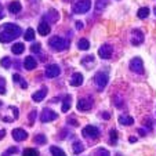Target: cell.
<instances>
[{
	"mask_svg": "<svg viewBox=\"0 0 156 156\" xmlns=\"http://www.w3.org/2000/svg\"><path fill=\"white\" fill-rule=\"evenodd\" d=\"M12 112H14V118L15 119H18V115H20V113H18V108H15V106H12Z\"/></svg>",
	"mask_w": 156,
	"mask_h": 156,
	"instance_id": "74e56055",
	"label": "cell"
},
{
	"mask_svg": "<svg viewBox=\"0 0 156 156\" xmlns=\"http://www.w3.org/2000/svg\"><path fill=\"white\" fill-rule=\"evenodd\" d=\"M144 41V33L140 29H134L131 32V44L133 46H140Z\"/></svg>",
	"mask_w": 156,
	"mask_h": 156,
	"instance_id": "30bf717a",
	"label": "cell"
},
{
	"mask_svg": "<svg viewBox=\"0 0 156 156\" xmlns=\"http://www.w3.org/2000/svg\"><path fill=\"white\" fill-rule=\"evenodd\" d=\"M0 94L2 95L6 94V88H4V86H0Z\"/></svg>",
	"mask_w": 156,
	"mask_h": 156,
	"instance_id": "60d3db41",
	"label": "cell"
},
{
	"mask_svg": "<svg viewBox=\"0 0 156 156\" xmlns=\"http://www.w3.org/2000/svg\"><path fill=\"white\" fill-rule=\"evenodd\" d=\"M24 37H25V40L27 41L35 40V30H33L32 28H28L27 32H25V35H24Z\"/></svg>",
	"mask_w": 156,
	"mask_h": 156,
	"instance_id": "d4e9b609",
	"label": "cell"
},
{
	"mask_svg": "<svg viewBox=\"0 0 156 156\" xmlns=\"http://www.w3.org/2000/svg\"><path fill=\"white\" fill-rule=\"evenodd\" d=\"M119 123L123 124V126H130V124L134 123V119H133L131 116H124V115H122V116H119Z\"/></svg>",
	"mask_w": 156,
	"mask_h": 156,
	"instance_id": "d6986e66",
	"label": "cell"
},
{
	"mask_svg": "<svg viewBox=\"0 0 156 156\" xmlns=\"http://www.w3.org/2000/svg\"><path fill=\"white\" fill-rule=\"evenodd\" d=\"M77 47L80 48V50H88L90 48V41L87 40V39H80L79 41H77Z\"/></svg>",
	"mask_w": 156,
	"mask_h": 156,
	"instance_id": "7402d4cb",
	"label": "cell"
},
{
	"mask_svg": "<svg viewBox=\"0 0 156 156\" xmlns=\"http://www.w3.org/2000/svg\"><path fill=\"white\" fill-rule=\"evenodd\" d=\"M17 148H15V147H10L9 148V149H7L6 151V152H3V155H2V156H10V155H11V153H15V152H17Z\"/></svg>",
	"mask_w": 156,
	"mask_h": 156,
	"instance_id": "d6a6232c",
	"label": "cell"
},
{
	"mask_svg": "<svg viewBox=\"0 0 156 156\" xmlns=\"http://www.w3.org/2000/svg\"><path fill=\"white\" fill-rule=\"evenodd\" d=\"M97 155L98 156H111V153H109L106 149H104V148H100V149L97 151Z\"/></svg>",
	"mask_w": 156,
	"mask_h": 156,
	"instance_id": "e575fe53",
	"label": "cell"
},
{
	"mask_svg": "<svg viewBox=\"0 0 156 156\" xmlns=\"http://www.w3.org/2000/svg\"><path fill=\"white\" fill-rule=\"evenodd\" d=\"M69 109H71V97H66L62 102V112H68Z\"/></svg>",
	"mask_w": 156,
	"mask_h": 156,
	"instance_id": "83f0119b",
	"label": "cell"
},
{
	"mask_svg": "<svg viewBox=\"0 0 156 156\" xmlns=\"http://www.w3.org/2000/svg\"><path fill=\"white\" fill-rule=\"evenodd\" d=\"M57 118H58V115H57L54 111H51V109H43L41 116H40L43 123H48V122H51V120H55Z\"/></svg>",
	"mask_w": 156,
	"mask_h": 156,
	"instance_id": "9c48e42d",
	"label": "cell"
},
{
	"mask_svg": "<svg viewBox=\"0 0 156 156\" xmlns=\"http://www.w3.org/2000/svg\"><path fill=\"white\" fill-rule=\"evenodd\" d=\"M21 9H22V6H21V3L18 2V0L11 2V3L9 4V10L12 12V14H18V12L21 11Z\"/></svg>",
	"mask_w": 156,
	"mask_h": 156,
	"instance_id": "ac0fdd59",
	"label": "cell"
},
{
	"mask_svg": "<svg viewBox=\"0 0 156 156\" xmlns=\"http://www.w3.org/2000/svg\"><path fill=\"white\" fill-rule=\"evenodd\" d=\"M108 4V0H98L97 2V6H95V9H97V11H102L104 7Z\"/></svg>",
	"mask_w": 156,
	"mask_h": 156,
	"instance_id": "4dcf8cb0",
	"label": "cell"
},
{
	"mask_svg": "<svg viewBox=\"0 0 156 156\" xmlns=\"http://www.w3.org/2000/svg\"><path fill=\"white\" fill-rule=\"evenodd\" d=\"M58 18H59L58 11H57V10H50V11H48L47 14L43 17V21L48 24V22H57V21H58Z\"/></svg>",
	"mask_w": 156,
	"mask_h": 156,
	"instance_id": "4fadbf2b",
	"label": "cell"
},
{
	"mask_svg": "<svg viewBox=\"0 0 156 156\" xmlns=\"http://www.w3.org/2000/svg\"><path fill=\"white\" fill-rule=\"evenodd\" d=\"M20 84H21V87H22V88H27V87H28V83L25 82L24 79H21V80H20Z\"/></svg>",
	"mask_w": 156,
	"mask_h": 156,
	"instance_id": "8d00e7d4",
	"label": "cell"
},
{
	"mask_svg": "<svg viewBox=\"0 0 156 156\" xmlns=\"http://www.w3.org/2000/svg\"><path fill=\"white\" fill-rule=\"evenodd\" d=\"M22 156H39V152L33 148H27V149L22 152Z\"/></svg>",
	"mask_w": 156,
	"mask_h": 156,
	"instance_id": "f1b7e54d",
	"label": "cell"
},
{
	"mask_svg": "<svg viewBox=\"0 0 156 156\" xmlns=\"http://www.w3.org/2000/svg\"><path fill=\"white\" fill-rule=\"evenodd\" d=\"M93 105H94V102H93L91 98H80V100L77 101V109L82 111V112L90 111V109L93 108Z\"/></svg>",
	"mask_w": 156,
	"mask_h": 156,
	"instance_id": "52a82bcc",
	"label": "cell"
},
{
	"mask_svg": "<svg viewBox=\"0 0 156 156\" xmlns=\"http://www.w3.org/2000/svg\"><path fill=\"white\" fill-rule=\"evenodd\" d=\"M50 30H51V28H50V25L47 24V22H40L39 24V28H37V32L40 33L41 36H47L48 33H50Z\"/></svg>",
	"mask_w": 156,
	"mask_h": 156,
	"instance_id": "2e32d148",
	"label": "cell"
},
{
	"mask_svg": "<svg viewBox=\"0 0 156 156\" xmlns=\"http://www.w3.org/2000/svg\"><path fill=\"white\" fill-rule=\"evenodd\" d=\"M130 69H131L133 72H136V73L141 75L142 72H144V62H142V59L140 58V57L133 58L131 61H130Z\"/></svg>",
	"mask_w": 156,
	"mask_h": 156,
	"instance_id": "8992f818",
	"label": "cell"
},
{
	"mask_svg": "<svg viewBox=\"0 0 156 156\" xmlns=\"http://www.w3.org/2000/svg\"><path fill=\"white\" fill-rule=\"evenodd\" d=\"M113 53V47L111 44H102L100 48H98V55L101 57L102 59H108L112 57Z\"/></svg>",
	"mask_w": 156,
	"mask_h": 156,
	"instance_id": "ba28073f",
	"label": "cell"
},
{
	"mask_svg": "<svg viewBox=\"0 0 156 156\" xmlns=\"http://www.w3.org/2000/svg\"><path fill=\"white\" fill-rule=\"evenodd\" d=\"M82 134H83V137L84 138H88V140H94V138H97L98 136H100V130L97 129L95 126H86L84 129L82 130Z\"/></svg>",
	"mask_w": 156,
	"mask_h": 156,
	"instance_id": "5b68a950",
	"label": "cell"
},
{
	"mask_svg": "<svg viewBox=\"0 0 156 156\" xmlns=\"http://www.w3.org/2000/svg\"><path fill=\"white\" fill-rule=\"evenodd\" d=\"M4 136H6V131H4V130H0V140H3Z\"/></svg>",
	"mask_w": 156,
	"mask_h": 156,
	"instance_id": "b9f144b4",
	"label": "cell"
},
{
	"mask_svg": "<svg viewBox=\"0 0 156 156\" xmlns=\"http://www.w3.org/2000/svg\"><path fill=\"white\" fill-rule=\"evenodd\" d=\"M12 79H14V82H20V80L22 79V77H21V76H20V75H18V73H15L14 76H12Z\"/></svg>",
	"mask_w": 156,
	"mask_h": 156,
	"instance_id": "f35d334b",
	"label": "cell"
},
{
	"mask_svg": "<svg viewBox=\"0 0 156 156\" xmlns=\"http://www.w3.org/2000/svg\"><path fill=\"white\" fill-rule=\"evenodd\" d=\"M82 64H83V66H86V68H93V65H94V57L88 55V57H86V58H83Z\"/></svg>",
	"mask_w": 156,
	"mask_h": 156,
	"instance_id": "44dd1931",
	"label": "cell"
},
{
	"mask_svg": "<svg viewBox=\"0 0 156 156\" xmlns=\"http://www.w3.org/2000/svg\"><path fill=\"white\" fill-rule=\"evenodd\" d=\"M36 116H37V112H36L35 109H33L32 112H30V113H29V122H30V123H33V122H35Z\"/></svg>",
	"mask_w": 156,
	"mask_h": 156,
	"instance_id": "d590c367",
	"label": "cell"
},
{
	"mask_svg": "<svg viewBox=\"0 0 156 156\" xmlns=\"http://www.w3.org/2000/svg\"><path fill=\"white\" fill-rule=\"evenodd\" d=\"M102 116H104V119H109V118H111V115H109L108 112H104V113H102Z\"/></svg>",
	"mask_w": 156,
	"mask_h": 156,
	"instance_id": "7bdbcfd3",
	"label": "cell"
},
{
	"mask_svg": "<svg viewBox=\"0 0 156 156\" xmlns=\"http://www.w3.org/2000/svg\"><path fill=\"white\" fill-rule=\"evenodd\" d=\"M0 84H2V86H4V84H6V82H4V79H3V77H0Z\"/></svg>",
	"mask_w": 156,
	"mask_h": 156,
	"instance_id": "f6af8a7d",
	"label": "cell"
},
{
	"mask_svg": "<svg viewBox=\"0 0 156 156\" xmlns=\"http://www.w3.org/2000/svg\"><path fill=\"white\" fill-rule=\"evenodd\" d=\"M155 15H156V7H155Z\"/></svg>",
	"mask_w": 156,
	"mask_h": 156,
	"instance_id": "c3c4849f",
	"label": "cell"
},
{
	"mask_svg": "<svg viewBox=\"0 0 156 156\" xmlns=\"http://www.w3.org/2000/svg\"><path fill=\"white\" fill-rule=\"evenodd\" d=\"M3 17H4V14H3V12H0V20H2Z\"/></svg>",
	"mask_w": 156,
	"mask_h": 156,
	"instance_id": "bcb514c9",
	"label": "cell"
},
{
	"mask_svg": "<svg viewBox=\"0 0 156 156\" xmlns=\"http://www.w3.org/2000/svg\"><path fill=\"white\" fill-rule=\"evenodd\" d=\"M33 141H35L36 144H39V145H43V144H46V142H47V138H46V136H44V134H37V136H35Z\"/></svg>",
	"mask_w": 156,
	"mask_h": 156,
	"instance_id": "484cf974",
	"label": "cell"
},
{
	"mask_svg": "<svg viewBox=\"0 0 156 156\" xmlns=\"http://www.w3.org/2000/svg\"><path fill=\"white\" fill-rule=\"evenodd\" d=\"M24 66L27 71H32V69H35L36 66H37V61H36L33 57H27L24 61Z\"/></svg>",
	"mask_w": 156,
	"mask_h": 156,
	"instance_id": "9a60e30c",
	"label": "cell"
},
{
	"mask_svg": "<svg viewBox=\"0 0 156 156\" xmlns=\"http://www.w3.org/2000/svg\"><path fill=\"white\" fill-rule=\"evenodd\" d=\"M83 151H84V147H83V144L80 141H75L73 142V152L76 153V155H79V153H82Z\"/></svg>",
	"mask_w": 156,
	"mask_h": 156,
	"instance_id": "cb8c5ba5",
	"label": "cell"
},
{
	"mask_svg": "<svg viewBox=\"0 0 156 156\" xmlns=\"http://www.w3.org/2000/svg\"><path fill=\"white\" fill-rule=\"evenodd\" d=\"M94 82H95V86H97V90L98 91H102L104 88L106 87L109 82V77H108V73L106 72H98L94 77Z\"/></svg>",
	"mask_w": 156,
	"mask_h": 156,
	"instance_id": "277c9868",
	"label": "cell"
},
{
	"mask_svg": "<svg viewBox=\"0 0 156 156\" xmlns=\"http://www.w3.org/2000/svg\"><path fill=\"white\" fill-rule=\"evenodd\" d=\"M116 142H118V131L112 130V131H111V144L116 145Z\"/></svg>",
	"mask_w": 156,
	"mask_h": 156,
	"instance_id": "1f68e13d",
	"label": "cell"
},
{
	"mask_svg": "<svg viewBox=\"0 0 156 156\" xmlns=\"http://www.w3.org/2000/svg\"><path fill=\"white\" fill-rule=\"evenodd\" d=\"M59 73H61V69H59L58 65H48L47 68H46V76L50 77V79H53V77H57L59 76Z\"/></svg>",
	"mask_w": 156,
	"mask_h": 156,
	"instance_id": "8fae6325",
	"label": "cell"
},
{
	"mask_svg": "<svg viewBox=\"0 0 156 156\" xmlns=\"http://www.w3.org/2000/svg\"><path fill=\"white\" fill-rule=\"evenodd\" d=\"M11 134H12V137H14L15 141H24V140L28 138V133L22 129H14Z\"/></svg>",
	"mask_w": 156,
	"mask_h": 156,
	"instance_id": "7c38bea8",
	"label": "cell"
},
{
	"mask_svg": "<svg viewBox=\"0 0 156 156\" xmlns=\"http://www.w3.org/2000/svg\"><path fill=\"white\" fill-rule=\"evenodd\" d=\"M0 105H2V102H0Z\"/></svg>",
	"mask_w": 156,
	"mask_h": 156,
	"instance_id": "681fc988",
	"label": "cell"
},
{
	"mask_svg": "<svg viewBox=\"0 0 156 156\" xmlns=\"http://www.w3.org/2000/svg\"><path fill=\"white\" fill-rule=\"evenodd\" d=\"M91 9V0H75L72 4V10L75 14H84Z\"/></svg>",
	"mask_w": 156,
	"mask_h": 156,
	"instance_id": "7a4b0ae2",
	"label": "cell"
},
{
	"mask_svg": "<svg viewBox=\"0 0 156 156\" xmlns=\"http://www.w3.org/2000/svg\"><path fill=\"white\" fill-rule=\"evenodd\" d=\"M116 156H120V153H116Z\"/></svg>",
	"mask_w": 156,
	"mask_h": 156,
	"instance_id": "7dc6e473",
	"label": "cell"
},
{
	"mask_svg": "<svg viewBox=\"0 0 156 156\" xmlns=\"http://www.w3.org/2000/svg\"><path fill=\"white\" fill-rule=\"evenodd\" d=\"M76 28H77V29H82V28H83L82 21H77V22H76Z\"/></svg>",
	"mask_w": 156,
	"mask_h": 156,
	"instance_id": "ab89813d",
	"label": "cell"
},
{
	"mask_svg": "<svg viewBox=\"0 0 156 156\" xmlns=\"http://www.w3.org/2000/svg\"><path fill=\"white\" fill-rule=\"evenodd\" d=\"M129 141H130V142H136V141H137V137H130Z\"/></svg>",
	"mask_w": 156,
	"mask_h": 156,
	"instance_id": "ee69618b",
	"label": "cell"
},
{
	"mask_svg": "<svg viewBox=\"0 0 156 156\" xmlns=\"http://www.w3.org/2000/svg\"><path fill=\"white\" fill-rule=\"evenodd\" d=\"M0 64H2L3 68H10V66H11V58H10V57H4V58H2Z\"/></svg>",
	"mask_w": 156,
	"mask_h": 156,
	"instance_id": "f546056e",
	"label": "cell"
},
{
	"mask_svg": "<svg viewBox=\"0 0 156 156\" xmlns=\"http://www.w3.org/2000/svg\"><path fill=\"white\" fill-rule=\"evenodd\" d=\"M22 29L15 24H4L0 28V41L2 43H9L14 39L20 37Z\"/></svg>",
	"mask_w": 156,
	"mask_h": 156,
	"instance_id": "6da1fadb",
	"label": "cell"
},
{
	"mask_svg": "<svg viewBox=\"0 0 156 156\" xmlns=\"http://www.w3.org/2000/svg\"><path fill=\"white\" fill-rule=\"evenodd\" d=\"M83 83V75L82 73H73L71 77V84L73 86V87H79V86H82Z\"/></svg>",
	"mask_w": 156,
	"mask_h": 156,
	"instance_id": "e0dca14e",
	"label": "cell"
},
{
	"mask_svg": "<svg viewBox=\"0 0 156 156\" xmlns=\"http://www.w3.org/2000/svg\"><path fill=\"white\" fill-rule=\"evenodd\" d=\"M24 50H25V46L22 43H15L14 46L11 47L12 54H15V55H18V54H22V53H24Z\"/></svg>",
	"mask_w": 156,
	"mask_h": 156,
	"instance_id": "ffe728a7",
	"label": "cell"
},
{
	"mask_svg": "<svg viewBox=\"0 0 156 156\" xmlns=\"http://www.w3.org/2000/svg\"><path fill=\"white\" fill-rule=\"evenodd\" d=\"M50 151H51V153H53V156H66V153L58 147H51Z\"/></svg>",
	"mask_w": 156,
	"mask_h": 156,
	"instance_id": "4316f807",
	"label": "cell"
},
{
	"mask_svg": "<svg viewBox=\"0 0 156 156\" xmlns=\"http://www.w3.org/2000/svg\"><path fill=\"white\" fill-rule=\"evenodd\" d=\"M40 48H41L40 43H35V44H32V46H30V51H32V53H39V51H40Z\"/></svg>",
	"mask_w": 156,
	"mask_h": 156,
	"instance_id": "836d02e7",
	"label": "cell"
},
{
	"mask_svg": "<svg viewBox=\"0 0 156 156\" xmlns=\"http://www.w3.org/2000/svg\"><path fill=\"white\" fill-rule=\"evenodd\" d=\"M0 9H2V6H0Z\"/></svg>",
	"mask_w": 156,
	"mask_h": 156,
	"instance_id": "f907efd6",
	"label": "cell"
},
{
	"mask_svg": "<svg viewBox=\"0 0 156 156\" xmlns=\"http://www.w3.org/2000/svg\"><path fill=\"white\" fill-rule=\"evenodd\" d=\"M138 18L140 20H145V18H148V15H149V9L148 7H141V9L138 10Z\"/></svg>",
	"mask_w": 156,
	"mask_h": 156,
	"instance_id": "603a6c76",
	"label": "cell"
},
{
	"mask_svg": "<svg viewBox=\"0 0 156 156\" xmlns=\"http://www.w3.org/2000/svg\"><path fill=\"white\" fill-rule=\"evenodd\" d=\"M48 44H50V47L55 51H62L65 48H68V41L65 40V39L59 37V36H53V37L48 40Z\"/></svg>",
	"mask_w": 156,
	"mask_h": 156,
	"instance_id": "3957f363",
	"label": "cell"
},
{
	"mask_svg": "<svg viewBox=\"0 0 156 156\" xmlns=\"http://www.w3.org/2000/svg\"><path fill=\"white\" fill-rule=\"evenodd\" d=\"M47 93H48L47 87H41L40 90H39V91L33 93V95H32V100L35 101V102H40V101H43V100H44V97L47 95Z\"/></svg>",
	"mask_w": 156,
	"mask_h": 156,
	"instance_id": "5bb4252c",
	"label": "cell"
}]
</instances>
